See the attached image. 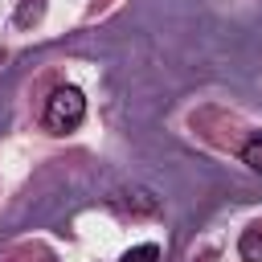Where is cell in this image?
I'll return each mask as SVG.
<instances>
[{"label":"cell","mask_w":262,"mask_h":262,"mask_svg":"<svg viewBox=\"0 0 262 262\" xmlns=\"http://www.w3.org/2000/svg\"><path fill=\"white\" fill-rule=\"evenodd\" d=\"M242 254H246V258H258V254H262V237H258V229H250V233L242 237Z\"/></svg>","instance_id":"5"},{"label":"cell","mask_w":262,"mask_h":262,"mask_svg":"<svg viewBox=\"0 0 262 262\" xmlns=\"http://www.w3.org/2000/svg\"><path fill=\"white\" fill-rule=\"evenodd\" d=\"M45 12V0H25L20 8H16V25H29V20H37Z\"/></svg>","instance_id":"4"},{"label":"cell","mask_w":262,"mask_h":262,"mask_svg":"<svg viewBox=\"0 0 262 262\" xmlns=\"http://www.w3.org/2000/svg\"><path fill=\"white\" fill-rule=\"evenodd\" d=\"M160 258V246H151V242H143V246H135V250H127L119 262H156Z\"/></svg>","instance_id":"3"},{"label":"cell","mask_w":262,"mask_h":262,"mask_svg":"<svg viewBox=\"0 0 262 262\" xmlns=\"http://www.w3.org/2000/svg\"><path fill=\"white\" fill-rule=\"evenodd\" d=\"M82 119H86V98H82L78 86H57V90L45 98V115H41L45 131L66 135V131H74Z\"/></svg>","instance_id":"1"},{"label":"cell","mask_w":262,"mask_h":262,"mask_svg":"<svg viewBox=\"0 0 262 262\" xmlns=\"http://www.w3.org/2000/svg\"><path fill=\"white\" fill-rule=\"evenodd\" d=\"M242 164H250L254 172H262V131H254V135L242 143Z\"/></svg>","instance_id":"2"}]
</instances>
